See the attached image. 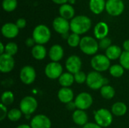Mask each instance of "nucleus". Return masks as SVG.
Masks as SVG:
<instances>
[{"label":"nucleus","mask_w":129,"mask_h":128,"mask_svg":"<svg viewBox=\"0 0 129 128\" xmlns=\"http://www.w3.org/2000/svg\"><path fill=\"white\" fill-rule=\"evenodd\" d=\"M91 26V20L84 15L74 17L70 21V29L73 33L82 35L87 32Z\"/></svg>","instance_id":"obj_1"},{"label":"nucleus","mask_w":129,"mask_h":128,"mask_svg":"<svg viewBox=\"0 0 129 128\" xmlns=\"http://www.w3.org/2000/svg\"><path fill=\"white\" fill-rule=\"evenodd\" d=\"M33 38L37 45L46 44L51 38V31L45 25H38L33 32Z\"/></svg>","instance_id":"obj_2"},{"label":"nucleus","mask_w":129,"mask_h":128,"mask_svg":"<svg viewBox=\"0 0 129 128\" xmlns=\"http://www.w3.org/2000/svg\"><path fill=\"white\" fill-rule=\"evenodd\" d=\"M79 48L84 54L87 55H94L98 52L99 45L95 38L91 36H85L81 38Z\"/></svg>","instance_id":"obj_3"},{"label":"nucleus","mask_w":129,"mask_h":128,"mask_svg":"<svg viewBox=\"0 0 129 128\" xmlns=\"http://www.w3.org/2000/svg\"><path fill=\"white\" fill-rule=\"evenodd\" d=\"M107 78H104L103 75L97 71L90 72L87 75L86 84L88 87L92 90L101 89L104 85L107 84Z\"/></svg>","instance_id":"obj_4"},{"label":"nucleus","mask_w":129,"mask_h":128,"mask_svg":"<svg viewBox=\"0 0 129 128\" xmlns=\"http://www.w3.org/2000/svg\"><path fill=\"white\" fill-rule=\"evenodd\" d=\"M91 66L94 71L101 72L110 69V61L106 55L97 54L91 58Z\"/></svg>","instance_id":"obj_5"},{"label":"nucleus","mask_w":129,"mask_h":128,"mask_svg":"<svg viewBox=\"0 0 129 128\" xmlns=\"http://www.w3.org/2000/svg\"><path fill=\"white\" fill-rule=\"evenodd\" d=\"M113 119V114L107 109H100L94 112V121L101 127H109Z\"/></svg>","instance_id":"obj_6"},{"label":"nucleus","mask_w":129,"mask_h":128,"mask_svg":"<svg viewBox=\"0 0 129 128\" xmlns=\"http://www.w3.org/2000/svg\"><path fill=\"white\" fill-rule=\"evenodd\" d=\"M37 107V100L31 96H26L23 97L20 103V109L22 113L26 115H29L33 114L36 110Z\"/></svg>","instance_id":"obj_7"},{"label":"nucleus","mask_w":129,"mask_h":128,"mask_svg":"<svg viewBox=\"0 0 129 128\" xmlns=\"http://www.w3.org/2000/svg\"><path fill=\"white\" fill-rule=\"evenodd\" d=\"M77 109L86 110L89 109L93 103V98L91 95L86 92L80 93L76 96L74 101Z\"/></svg>","instance_id":"obj_8"},{"label":"nucleus","mask_w":129,"mask_h":128,"mask_svg":"<svg viewBox=\"0 0 129 128\" xmlns=\"http://www.w3.org/2000/svg\"><path fill=\"white\" fill-rule=\"evenodd\" d=\"M45 74L50 79H57L63 74V67L58 62H51L45 68Z\"/></svg>","instance_id":"obj_9"},{"label":"nucleus","mask_w":129,"mask_h":128,"mask_svg":"<svg viewBox=\"0 0 129 128\" xmlns=\"http://www.w3.org/2000/svg\"><path fill=\"white\" fill-rule=\"evenodd\" d=\"M36 78V72L35 69L31 66H23L20 72V78L21 81L26 84H31L34 82Z\"/></svg>","instance_id":"obj_10"},{"label":"nucleus","mask_w":129,"mask_h":128,"mask_svg":"<svg viewBox=\"0 0 129 128\" xmlns=\"http://www.w3.org/2000/svg\"><path fill=\"white\" fill-rule=\"evenodd\" d=\"M124 9L125 5L122 0H108L106 2V10L111 16L120 15Z\"/></svg>","instance_id":"obj_11"},{"label":"nucleus","mask_w":129,"mask_h":128,"mask_svg":"<svg viewBox=\"0 0 129 128\" xmlns=\"http://www.w3.org/2000/svg\"><path fill=\"white\" fill-rule=\"evenodd\" d=\"M82 65V63L81 58L76 55L70 56L67 58L66 63H65L67 70L68 71V72L73 75L81 71Z\"/></svg>","instance_id":"obj_12"},{"label":"nucleus","mask_w":129,"mask_h":128,"mask_svg":"<svg viewBox=\"0 0 129 128\" xmlns=\"http://www.w3.org/2000/svg\"><path fill=\"white\" fill-rule=\"evenodd\" d=\"M14 65L15 63L12 56L5 53L0 55V71L2 72H10L14 69Z\"/></svg>","instance_id":"obj_13"},{"label":"nucleus","mask_w":129,"mask_h":128,"mask_svg":"<svg viewBox=\"0 0 129 128\" xmlns=\"http://www.w3.org/2000/svg\"><path fill=\"white\" fill-rule=\"evenodd\" d=\"M30 127L32 128H51V120L45 115H36L30 121Z\"/></svg>","instance_id":"obj_14"},{"label":"nucleus","mask_w":129,"mask_h":128,"mask_svg":"<svg viewBox=\"0 0 129 128\" xmlns=\"http://www.w3.org/2000/svg\"><path fill=\"white\" fill-rule=\"evenodd\" d=\"M53 28L57 32L63 35L67 33L70 29V23L62 17H57L53 21Z\"/></svg>","instance_id":"obj_15"},{"label":"nucleus","mask_w":129,"mask_h":128,"mask_svg":"<svg viewBox=\"0 0 129 128\" xmlns=\"http://www.w3.org/2000/svg\"><path fill=\"white\" fill-rule=\"evenodd\" d=\"M19 33V28L16 24L12 23H7L2 27V34L8 38H14Z\"/></svg>","instance_id":"obj_16"},{"label":"nucleus","mask_w":129,"mask_h":128,"mask_svg":"<svg viewBox=\"0 0 129 128\" xmlns=\"http://www.w3.org/2000/svg\"><path fill=\"white\" fill-rule=\"evenodd\" d=\"M57 97L61 103L67 104L73 101L74 98V94L73 90L70 88H62L58 91Z\"/></svg>","instance_id":"obj_17"},{"label":"nucleus","mask_w":129,"mask_h":128,"mask_svg":"<svg viewBox=\"0 0 129 128\" xmlns=\"http://www.w3.org/2000/svg\"><path fill=\"white\" fill-rule=\"evenodd\" d=\"M64 54V51L63 48L59 45H54L51 47L48 51V56L52 60V62H58L60 61Z\"/></svg>","instance_id":"obj_18"},{"label":"nucleus","mask_w":129,"mask_h":128,"mask_svg":"<svg viewBox=\"0 0 129 128\" xmlns=\"http://www.w3.org/2000/svg\"><path fill=\"white\" fill-rule=\"evenodd\" d=\"M73 121L74 123L79 126H85L86 124H88V117L87 113L84 110L81 109H76L73 113Z\"/></svg>","instance_id":"obj_19"},{"label":"nucleus","mask_w":129,"mask_h":128,"mask_svg":"<svg viewBox=\"0 0 129 128\" xmlns=\"http://www.w3.org/2000/svg\"><path fill=\"white\" fill-rule=\"evenodd\" d=\"M109 33V26L104 22H99L94 26V34L96 38L98 39H103L107 37Z\"/></svg>","instance_id":"obj_20"},{"label":"nucleus","mask_w":129,"mask_h":128,"mask_svg":"<svg viewBox=\"0 0 129 128\" xmlns=\"http://www.w3.org/2000/svg\"><path fill=\"white\" fill-rule=\"evenodd\" d=\"M59 13L60 17L64 19H73L75 14V11L73 6L70 4H64L60 5L59 8Z\"/></svg>","instance_id":"obj_21"},{"label":"nucleus","mask_w":129,"mask_h":128,"mask_svg":"<svg viewBox=\"0 0 129 128\" xmlns=\"http://www.w3.org/2000/svg\"><path fill=\"white\" fill-rule=\"evenodd\" d=\"M89 8L94 14H99L106 8L105 0H90Z\"/></svg>","instance_id":"obj_22"},{"label":"nucleus","mask_w":129,"mask_h":128,"mask_svg":"<svg viewBox=\"0 0 129 128\" xmlns=\"http://www.w3.org/2000/svg\"><path fill=\"white\" fill-rule=\"evenodd\" d=\"M31 54L34 59L41 60L45 59V57H46L47 51L42 45H36L32 48Z\"/></svg>","instance_id":"obj_23"},{"label":"nucleus","mask_w":129,"mask_h":128,"mask_svg":"<svg viewBox=\"0 0 129 128\" xmlns=\"http://www.w3.org/2000/svg\"><path fill=\"white\" fill-rule=\"evenodd\" d=\"M127 110H128L127 106L125 105V103H124L122 102L115 103L112 106V108H111L112 114L117 117L125 115V113L127 112Z\"/></svg>","instance_id":"obj_24"},{"label":"nucleus","mask_w":129,"mask_h":128,"mask_svg":"<svg viewBox=\"0 0 129 128\" xmlns=\"http://www.w3.org/2000/svg\"><path fill=\"white\" fill-rule=\"evenodd\" d=\"M122 51L119 46L118 45H111L106 50V56L109 58L110 60H114L120 57Z\"/></svg>","instance_id":"obj_25"},{"label":"nucleus","mask_w":129,"mask_h":128,"mask_svg":"<svg viewBox=\"0 0 129 128\" xmlns=\"http://www.w3.org/2000/svg\"><path fill=\"white\" fill-rule=\"evenodd\" d=\"M58 81L62 88H70L75 81L74 75L70 72H64L58 78Z\"/></svg>","instance_id":"obj_26"},{"label":"nucleus","mask_w":129,"mask_h":128,"mask_svg":"<svg viewBox=\"0 0 129 128\" xmlns=\"http://www.w3.org/2000/svg\"><path fill=\"white\" fill-rule=\"evenodd\" d=\"M101 95L102 96L103 98L106 99V100H111L114 97L115 94H116V91L115 89L109 85V84H106L104 85L101 88Z\"/></svg>","instance_id":"obj_27"},{"label":"nucleus","mask_w":129,"mask_h":128,"mask_svg":"<svg viewBox=\"0 0 129 128\" xmlns=\"http://www.w3.org/2000/svg\"><path fill=\"white\" fill-rule=\"evenodd\" d=\"M1 100H2V103L6 106L11 105L14 100V94L10 91H6L3 92L1 97Z\"/></svg>","instance_id":"obj_28"},{"label":"nucleus","mask_w":129,"mask_h":128,"mask_svg":"<svg viewBox=\"0 0 129 128\" xmlns=\"http://www.w3.org/2000/svg\"><path fill=\"white\" fill-rule=\"evenodd\" d=\"M110 75L114 78H119L123 75L125 69L120 65V64H115L110 66Z\"/></svg>","instance_id":"obj_29"},{"label":"nucleus","mask_w":129,"mask_h":128,"mask_svg":"<svg viewBox=\"0 0 129 128\" xmlns=\"http://www.w3.org/2000/svg\"><path fill=\"white\" fill-rule=\"evenodd\" d=\"M22 112L18 109H12L8 112V118L11 121H17L22 116Z\"/></svg>","instance_id":"obj_30"},{"label":"nucleus","mask_w":129,"mask_h":128,"mask_svg":"<svg viewBox=\"0 0 129 128\" xmlns=\"http://www.w3.org/2000/svg\"><path fill=\"white\" fill-rule=\"evenodd\" d=\"M17 5V0H3L2 2V8L5 11L8 12L13 11Z\"/></svg>","instance_id":"obj_31"},{"label":"nucleus","mask_w":129,"mask_h":128,"mask_svg":"<svg viewBox=\"0 0 129 128\" xmlns=\"http://www.w3.org/2000/svg\"><path fill=\"white\" fill-rule=\"evenodd\" d=\"M81 41V38L79 37V35L76 34V33H72L70 35L68 39H67V43L68 45L72 47V48H76L79 45Z\"/></svg>","instance_id":"obj_32"},{"label":"nucleus","mask_w":129,"mask_h":128,"mask_svg":"<svg viewBox=\"0 0 129 128\" xmlns=\"http://www.w3.org/2000/svg\"><path fill=\"white\" fill-rule=\"evenodd\" d=\"M18 46L14 42H9L5 45V54H9L11 56H14L17 53Z\"/></svg>","instance_id":"obj_33"},{"label":"nucleus","mask_w":129,"mask_h":128,"mask_svg":"<svg viewBox=\"0 0 129 128\" xmlns=\"http://www.w3.org/2000/svg\"><path fill=\"white\" fill-rule=\"evenodd\" d=\"M120 65L125 69L129 70V52L123 51L119 57Z\"/></svg>","instance_id":"obj_34"},{"label":"nucleus","mask_w":129,"mask_h":128,"mask_svg":"<svg viewBox=\"0 0 129 128\" xmlns=\"http://www.w3.org/2000/svg\"><path fill=\"white\" fill-rule=\"evenodd\" d=\"M74 79L75 81L78 84H83L84 82H86V79H87V75L85 74L84 72L82 71H79L77 73L74 74Z\"/></svg>","instance_id":"obj_35"},{"label":"nucleus","mask_w":129,"mask_h":128,"mask_svg":"<svg viewBox=\"0 0 129 128\" xmlns=\"http://www.w3.org/2000/svg\"><path fill=\"white\" fill-rule=\"evenodd\" d=\"M111 39L109 38H104L101 40H100V41L98 42L99 45V48L102 49V50H107L108 48H110L111 46Z\"/></svg>","instance_id":"obj_36"},{"label":"nucleus","mask_w":129,"mask_h":128,"mask_svg":"<svg viewBox=\"0 0 129 128\" xmlns=\"http://www.w3.org/2000/svg\"><path fill=\"white\" fill-rule=\"evenodd\" d=\"M0 121H3L6 116H8V111H7V108H6V106L3 105L2 103L0 105Z\"/></svg>","instance_id":"obj_37"},{"label":"nucleus","mask_w":129,"mask_h":128,"mask_svg":"<svg viewBox=\"0 0 129 128\" xmlns=\"http://www.w3.org/2000/svg\"><path fill=\"white\" fill-rule=\"evenodd\" d=\"M17 26L19 28V29H23L26 26V20L23 19V18H19L17 21H16V23Z\"/></svg>","instance_id":"obj_38"},{"label":"nucleus","mask_w":129,"mask_h":128,"mask_svg":"<svg viewBox=\"0 0 129 128\" xmlns=\"http://www.w3.org/2000/svg\"><path fill=\"white\" fill-rule=\"evenodd\" d=\"M25 43H26V45L27 47H29V48L33 47H33L35 46L34 45H35L36 41H35V40L33 39V38H26Z\"/></svg>","instance_id":"obj_39"},{"label":"nucleus","mask_w":129,"mask_h":128,"mask_svg":"<svg viewBox=\"0 0 129 128\" xmlns=\"http://www.w3.org/2000/svg\"><path fill=\"white\" fill-rule=\"evenodd\" d=\"M66 107H67V109H68V110H70V111H75V109H77L76 108V104H75V103L74 102H70V103H67V104H66Z\"/></svg>","instance_id":"obj_40"},{"label":"nucleus","mask_w":129,"mask_h":128,"mask_svg":"<svg viewBox=\"0 0 129 128\" xmlns=\"http://www.w3.org/2000/svg\"><path fill=\"white\" fill-rule=\"evenodd\" d=\"M82 128H103L96 123H88L85 126H83Z\"/></svg>","instance_id":"obj_41"},{"label":"nucleus","mask_w":129,"mask_h":128,"mask_svg":"<svg viewBox=\"0 0 129 128\" xmlns=\"http://www.w3.org/2000/svg\"><path fill=\"white\" fill-rule=\"evenodd\" d=\"M123 48L125 50V51H128L129 52V39L125 40L123 42Z\"/></svg>","instance_id":"obj_42"},{"label":"nucleus","mask_w":129,"mask_h":128,"mask_svg":"<svg viewBox=\"0 0 129 128\" xmlns=\"http://www.w3.org/2000/svg\"><path fill=\"white\" fill-rule=\"evenodd\" d=\"M54 3H56V4H59V5H60L61 4V5H64V4H67V2L69 1V0H52Z\"/></svg>","instance_id":"obj_43"},{"label":"nucleus","mask_w":129,"mask_h":128,"mask_svg":"<svg viewBox=\"0 0 129 128\" xmlns=\"http://www.w3.org/2000/svg\"><path fill=\"white\" fill-rule=\"evenodd\" d=\"M0 47H1V49H0V55H1V54H5V46H4L2 42H1L0 43Z\"/></svg>","instance_id":"obj_44"},{"label":"nucleus","mask_w":129,"mask_h":128,"mask_svg":"<svg viewBox=\"0 0 129 128\" xmlns=\"http://www.w3.org/2000/svg\"><path fill=\"white\" fill-rule=\"evenodd\" d=\"M16 128H32L28 124H20L19 126H17Z\"/></svg>","instance_id":"obj_45"},{"label":"nucleus","mask_w":129,"mask_h":128,"mask_svg":"<svg viewBox=\"0 0 129 128\" xmlns=\"http://www.w3.org/2000/svg\"><path fill=\"white\" fill-rule=\"evenodd\" d=\"M68 2H69L70 4H74V3L76 2V0H69Z\"/></svg>","instance_id":"obj_46"},{"label":"nucleus","mask_w":129,"mask_h":128,"mask_svg":"<svg viewBox=\"0 0 129 128\" xmlns=\"http://www.w3.org/2000/svg\"><path fill=\"white\" fill-rule=\"evenodd\" d=\"M70 128H76V127H70Z\"/></svg>","instance_id":"obj_47"}]
</instances>
